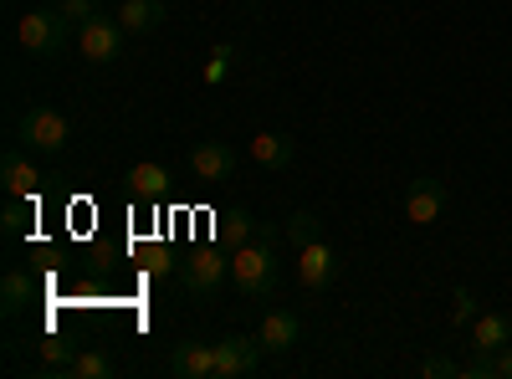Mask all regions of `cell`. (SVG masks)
Instances as JSON below:
<instances>
[{"instance_id":"obj_1","label":"cell","mask_w":512,"mask_h":379,"mask_svg":"<svg viewBox=\"0 0 512 379\" xmlns=\"http://www.w3.org/2000/svg\"><path fill=\"white\" fill-rule=\"evenodd\" d=\"M231 282H236L241 298H251V303L272 298V292H277V251H272V241H246V246H236Z\"/></svg>"},{"instance_id":"obj_2","label":"cell","mask_w":512,"mask_h":379,"mask_svg":"<svg viewBox=\"0 0 512 379\" xmlns=\"http://www.w3.org/2000/svg\"><path fill=\"white\" fill-rule=\"evenodd\" d=\"M16 41L31 52V57H57L67 41H72V21L57 11V6H36L16 21Z\"/></svg>"},{"instance_id":"obj_3","label":"cell","mask_w":512,"mask_h":379,"mask_svg":"<svg viewBox=\"0 0 512 379\" xmlns=\"http://www.w3.org/2000/svg\"><path fill=\"white\" fill-rule=\"evenodd\" d=\"M67 139H72L67 113H57V108H47V103H36V108H26V113L16 118V144H26V149H36V154H62Z\"/></svg>"},{"instance_id":"obj_4","label":"cell","mask_w":512,"mask_h":379,"mask_svg":"<svg viewBox=\"0 0 512 379\" xmlns=\"http://www.w3.org/2000/svg\"><path fill=\"white\" fill-rule=\"evenodd\" d=\"M180 282L195 292V298H216V292L231 282V257L216 251V246H195L180 262Z\"/></svg>"},{"instance_id":"obj_5","label":"cell","mask_w":512,"mask_h":379,"mask_svg":"<svg viewBox=\"0 0 512 379\" xmlns=\"http://www.w3.org/2000/svg\"><path fill=\"white\" fill-rule=\"evenodd\" d=\"M123 26H118V16H93V21H82L77 26V57L82 62H93V67H108V62H118L123 57Z\"/></svg>"},{"instance_id":"obj_6","label":"cell","mask_w":512,"mask_h":379,"mask_svg":"<svg viewBox=\"0 0 512 379\" xmlns=\"http://www.w3.org/2000/svg\"><path fill=\"white\" fill-rule=\"evenodd\" d=\"M190 175L200 185H231L236 180V149L221 144V139H205L190 149Z\"/></svg>"},{"instance_id":"obj_7","label":"cell","mask_w":512,"mask_h":379,"mask_svg":"<svg viewBox=\"0 0 512 379\" xmlns=\"http://www.w3.org/2000/svg\"><path fill=\"white\" fill-rule=\"evenodd\" d=\"M262 369V344L246 339V333H231V339H216V379H251Z\"/></svg>"},{"instance_id":"obj_8","label":"cell","mask_w":512,"mask_h":379,"mask_svg":"<svg viewBox=\"0 0 512 379\" xmlns=\"http://www.w3.org/2000/svg\"><path fill=\"white\" fill-rule=\"evenodd\" d=\"M0 185H6L11 200H36L41 195V170L26 159V144L21 149L11 144L6 154H0Z\"/></svg>"},{"instance_id":"obj_9","label":"cell","mask_w":512,"mask_h":379,"mask_svg":"<svg viewBox=\"0 0 512 379\" xmlns=\"http://www.w3.org/2000/svg\"><path fill=\"white\" fill-rule=\"evenodd\" d=\"M446 185L441 180H410L405 190V221L410 226H436L441 221V210H446Z\"/></svg>"},{"instance_id":"obj_10","label":"cell","mask_w":512,"mask_h":379,"mask_svg":"<svg viewBox=\"0 0 512 379\" xmlns=\"http://www.w3.org/2000/svg\"><path fill=\"white\" fill-rule=\"evenodd\" d=\"M333 277H338V251L328 241H313V246L297 251V282H303L308 292L333 287Z\"/></svg>"},{"instance_id":"obj_11","label":"cell","mask_w":512,"mask_h":379,"mask_svg":"<svg viewBox=\"0 0 512 379\" xmlns=\"http://www.w3.org/2000/svg\"><path fill=\"white\" fill-rule=\"evenodd\" d=\"M256 344H262V354H292L297 344H303V318L277 308L262 318V328H256Z\"/></svg>"},{"instance_id":"obj_12","label":"cell","mask_w":512,"mask_h":379,"mask_svg":"<svg viewBox=\"0 0 512 379\" xmlns=\"http://www.w3.org/2000/svg\"><path fill=\"white\" fill-rule=\"evenodd\" d=\"M169 374L175 379H216V344L185 339L169 349Z\"/></svg>"},{"instance_id":"obj_13","label":"cell","mask_w":512,"mask_h":379,"mask_svg":"<svg viewBox=\"0 0 512 379\" xmlns=\"http://www.w3.org/2000/svg\"><path fill=\"white\" fill-rule=\"evenodd\" d=\"M128 195H134V200H144V205H154V200H164L169 195V185H175V180H169V170H164V164H154V159H139V164H128Z\"/></svg>"},{"instance_id":"obj_14","label":"cell","mask_w":512,"mask_h":379,"mask_svg":"<svg viewBox=\"0 0 512 379\" xmlns=\"http://www.w3.org/2000/svg\"><path fill=\"white\" fill-rule=\"evenodd\" d=\"M246 154H251V164H262V170H287L292 164V154H297V144H292V134H251L246 139Z\"/></svg>"},{"instance_id":"obj_15","label":"cell","mask_w":512,"mask_h":379,"mask_svg":"<svg viewBox=\"0 0 512 379\" xmlns=\"http://www.w3.org/2000/svg\"><path fill=\"white\" fill-rule=\"evenodd\" d=\"M113 16H118V26L128 36H149V31L164 26V0H123Z\"/></svg>"},{"instance_id":"obj_16","label":"cell","mask_w":512,"mask_h":379,"mask_svg":"<svg viewBox=\"0 0 512 379\" xmlns=\"http://www.w3.org/2000/svg\"><path fill=\"white\" fill-rule=\"evenodd\" d=\"M31 298H36L31 272H26V267H6V277H0V313H6V318H21V313L31 308Z\"/></svg>"},{"instance_id":"obj_17","label":"cell","mask_w":512,"mask_h":379,"mask_svg":"<svg viewBox=\"0 0 512 379\" xmlns=\"http://www.w3.org/2000/svg\"><path fill=\"white\" fill-rule=\"evenodd\" d=\"M512 344V313H482L472 318V349L477 354H497Z\"/></svg>"},{"instance_id":"obj_18","label":"cell","mask_w":512,"mask_h":379,"mask_svg":"<svg viewBox=\"0 0 512 379\" xmlns=\"http://www.w3.org/2000/svg\"><path fill=\"white\" fill-rule=\"evenodd\" d=\"M113 354L108 349H77L72 354V364H62V369H52V379H113Z\"/></svg>"},{"instance_id":"obj_19","label":"cell","mask_w":512,"mask_h":379,"mask_svg":"<svg viewBox=\"0 0 512 379\" xmlns=\"http://www.w3.org/2000/svg\"><path fill=\"white\" fill-rule=\"evenodd\" d=\"M287 241H292V251L323 241V216H318V210H292V216H287Z\"/></svg>"},{"instance_id":"obj_20","label":"cell","mask_w":512,"mask_h":379,"mask_svg":"<svg viewBox=\"0 0 512 379\" xmlns=\"http://www.w3.org/2000/svg\"><path fill=\"white\" fill-rule=\"evenodd\" d=\"M231 57H236V47H231V41H216V47H210V62H205V82H210V88H221V82H226V72H231Z\"/></svg>"},{"instance_id":"obj_21","label":"cell","mask_w":512,"mask_h":379,"mask_svg":"<svg viewBox=\"0 0 512 379\" xmlns=\"http://www.w3.org/2000/svg\"><path fill=\"white\" fill-rule=\"evenodd\" d=\"M472 318H477L472 287H456V298H451V323H456V328H472Z\"/></svg>"},{"instance_id":"obj_22","label":"cell","mask_w":512,"mask_h":379,"mask_svg":"<svg viewBox=\"0 0 512 379\" xmlns=\"http://www.w3.org/2000/svg\"><path fill=\"white\" fill-rule=\"evenodd\" d=\"M415 374H420V379H451V374H461V364H451L446 354H425V359L415 364Z\"/></svg>"},{"instance_id":"obj_23","label":"cell","mask_w":512,"mask_h":379,"mask_svg":"<svg viewBox=\"0 0 512 379\" xmlns=\"http://www.w3.org/2000/svg\"><path fill=\"white\" fill-rule=\"evenodd\" d=\"M26 216H31V200H11L6 205V216H0V226H6V236H26Z\"/></svg>"},{"instance_id":"obj_24","label":"cell","mask_w":512,"mask_h":379,"mask_svg":"<svg viewBox=\"0 0 512 379\" xmlns=\"http://www.w3.org/2000/svg\"><path fill=\"white\" fill-rule=\"evenodd\" d=\"M221 221H226V241H236V246H246V241H251V216H246L241 205H236V210H226Z\"/></svg>"},{"instance_id":"obj_25","label":"cell","mask_w":512,"mask_h":379,"mask_svg":"<svg viewBox=\"0 0 512 379\" xmlns=\"http://www.w3.org/2000/svg\"><path fill=\"white\" fill-rule=\"evenodd\" d=\"M461 379H497V359L492 354H472L461 364Z\"/></svg>"},{"instance_id":"obj_26","label":"cell","mask_w":512,"mask_h":379,"mask_svg":"<svg viewBox=\"0 0 512 379\" xmlns=\"http://www.w3.org/2000/svg\"><path fill=\"white\" fill-rule=\"evenodd\" d=\"M57 11H62L67 21L82 26V21H93V16H98V0H57Z\"/></svg>"},{"instance_id":"obj_27","label":"cell","mask_w":512,"mask_h":379,"mask_svg":"<svg viewBox=\"0 0 512 379\" xmlns=\"http://www.w3.org/2000/svg\"><path fill=\"white\" fill-rule=\"evenodd\" d=\"M144 272H149V277H169V272H175V257H169V251H154Z\"/></svg>"},{"instance_id":"obj_28","label":"cell","mask_w":512,"mask_h":379,"mask_svg":"<svg viewBox=\"0 0 512 379\" xmlns=\"http://www.w3.org/2000/svg\"><path fill=\"white\" fill-rule=\"evenodd\" d=\"M492 359H497V379H512V344H507V349H497Z\"/></svg>"}]
</instances>
